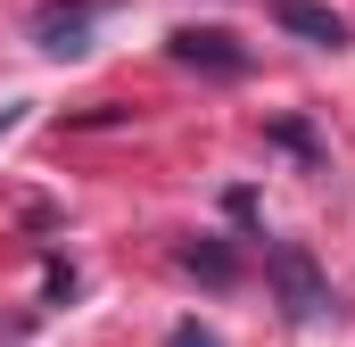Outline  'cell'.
<instances>
[{"label": "cell", "instance_id": "cell-1", "mask_svg": "<svg viewBox=\"0 0 355 347\" xmlns=\"http://www.w3.org/2000/svg\"><path fill=\"white\" fill-rule=\"evenodd\" d=\"M265 264H272V289H281V314H289V323H322V314L339 306V298H331V281H322V264L306 257L297 240H272Z\"/></svg>", "mask_w": 355, "mask_h": 347}, {"label": "cell", "instance_id": "cell-2", "mask_svg": "<svg viewBox=\"0 0 355 347\" xmlns=\"http://www.w3.org/2000/svg\"><path fill=\"white\" fill-rule=\"evenodd\" d=\"M107 8H116V0H42V8H33V50L83 58V50H91V25H99Z\"/></svg>", "mask_w": 355, "mask_h": 347}, {"label": "cell", "instance_id": "cell-3", "mask_svg": "<svg viewBox=\"0 0 355 347\" xmlns=\"http://www.w3.org/2000/svg\"><path fill=\"white\" fill-rule=\"evenodd\" d=\"M166 50H174L182 67H198V75H248V50H240L223 25H174Z\"/></svg>", "mask_w": 355, "mask_h": 347}, {"label": "cell", "instance_id": "cell-4", "mask_svg": "<svg viewBox=\"0 0 355 347\" xmlns=\"http://www.w3.org/2000/svg\"><path fill=\"white\" fill-rule=\"evenodd\" d=\"M272 25L297 33V42H314V50H347V17L322 8V0H272Z\"/></svg>", "mask_w": 355, "mask_h": 347}, {"label": "cell", "instance_id": "cell-5", "mask_svg": "<svg viewBox=\"0 0 355 347\" xmlns=\"http://www.w3.org/2000/svg\"><path fill=\"white\" fill-rule=\"evenodd\" d=\"M182 264H190V273H198V281H215V289H223V281H232V257H223V248H215V240H198V248H182Z\"/></svg>", "mask_w": 355, "mask_h": 347}, {"label": "cell", "instance_id": "cell-6", "mask_svg": "<svg viewBox=\"0 0 355 347\" xmlns=\"http://www.w3.org/2000/svg\"><path fill=\"white\" fill-rule=\"evenodd\" d=\"M272 141H281V149H297V158H314V133H306V124H272Z\"/></svg>", "mask_w": 355, "mask_h": 347}, {"label": "cell", "instance_id": "cell-7", "mask_svg": "<svg viewBox=\"0 0 355 347\" xmlns=\"http://www.w3.org/2000/svg\"><path fill=\"white\" fill-rule=\"evenodd\" d=\"M174 347H215V331H198V323H182V331H174Z\"/></svg>", "mask_w": 355, "mask_h": 347}, {"label": "cell", "instance_id": "cell-8", "mask_svg": "<svg viewBox=\"0 0 355 347\" xmlns=\"http://www.w3.org/2000/svg\"><path fill=\"white\" fill-rule=\"evenodd\" d=\"M17 116H25V108H0V133H8V124H17Z\"/></svg>", "mask_w": 355, "mask_h": 347}]
</instances>
